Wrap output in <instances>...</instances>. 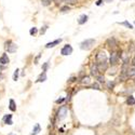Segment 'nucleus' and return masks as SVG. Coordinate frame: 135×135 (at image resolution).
Returning <instances> with one entry per match:
<instances>
[{"instance_id": "1", "label": "nucleus", "mask_w": 135, "mask_h": 135, "mask_svg": "<svg viewBox=\"0 0 135 135\" xmlns=\"http://www.w3.org/2000/svg\"><path fill=\"white\" fill-rule=\"evenodd\" d=\"M96 65L99 67L100 71H106L108 68V63H107V55L104 51H100L96 54Z\"/></svg>"}, {"instance_id": "2", "label": "nucleus", "mask_w": 135, "mask_h": 135, "mask_svg": "<svg viewBox=\"0 0 135 135\" xmlns=\"http://www.w3.org/2000/svg\"><path fill=\"white\" fill-rule=\"evenodd\" d=\"M119 53L116 52V51H112L111 54H110V59H109V64L111 65V66H116V65L118 64V62H119Z\"/></svg>"}, {"instance_id": "3", "label": "nucleus", "mask_w": 135, "mask_h": 135, "mask_svg": "<svg viewBox=\"0 0 135 135\" xmlns=\"http://www.w3.org/2000/svg\"><path fill=\"white\" fill-rule=\"evenodd\" d=\"M94 43H95V40L94 39H87L80 43V48L82 49V50H89V49L92 48Z\"/></svg>"}, {"instance_id": "4", "label": "nucleus", "mask_w": 135, "mask_h": 135, "mask_svg": "<svg viewBox=\"0 0 135 135\" xmlns=\"http://www.w3.org/2000/svg\"><path fill=\"white\" fill-rule=\"evenodd\" d=\"M5 48H6V50L9 52V53H14V52L16 51V49H17L16 44L12 42L11 40H9V41H7V42L5 43Z\"/></svg>"}, {"instance_id": "5", "label": "nucleus", "mask_w": 135, "mask_h": 135, "mask_svg": "<svg viewBox=\"0 0 135 135\" xmlns=\"http://www.w3.org/2000/svg\"><path fill=\"white\" fill-rule=\"evenodd\" d=\"M90 71H91V76L93 77H99L100 76V69L97 67L96 63H92L90 65Z\"/></svg>"}, {"instance_id": "6", "label": "nucleus", "mask_w": 135, "mask_h": 135, "mask_svg": "<svg viewBox=\"0 0 135 135\" xmlns=\"http://www.w3.org/2000/svg\"><path fill=\"white\" fill-rule=\"evenodd\" d=\"M106 44H107V47L110 48L111 50H114V49H117V47H118V41L116 38L111 37V38H109L107 41H106Z\"/></svg>"}, {"instance_id": "7", "label": "nucleus", "mask_w": 135, "mask_h": 135, "mask_svg": "<svg viewBox=\"0 0 135 135\" xmlns=\"http://www.w3.org/2000/svg\"><path fill=\"white\" fill-rule=\"evenodd\" d=\"M67 107H65V106H63V107H61L60 110H59V112H57V119L59 120H63L65 119V117H66V114H67Z\"/></svg>"}, {"instance_id": "8", "label": "nucleus", "mask_w": 135, "mask_h": 135, "mask_svg": "<svg viewBox=\"0 0 135 135\" xmlns=\"http://www.w3.org/2000/svg\"><path fill=\"white\" fill-rule=\"evenodd\" d=\"M72 53V47L70 46V44H66V46H64L63 49L61 50V54L62 55H69Z\"/></svg>"}, {"instance_id": "9", "label": "nucleus", "mask_w": 135, "mask_h": 135, "mask_svg": "<svg viewBox=\"0 0 135 135\" xmlns=\"http://www.w3.org/2000/svg\"><path fill=\"white\" fill-rule=\"evenodd\" d=\"M9 62H10V60H9V57H8V55L6 54V53H3V54L1 55V57H0V64L7 65V64H9Z\"/></svg>"}, {"instance_id": "10", "label": "nucleus", "mask_w": 135, "mask_h": 135, "mask_svg": "<svg viewBox=\"0 0 135 135\" xmlns=\"http://www.w3.org/2000/svg\"><path fill=\"white\" fill-rule=\"evenodd\" d=\"M61 41H62V39H56V40H54V41L47 43V44H46V48H47V49L54 48L55 46H57V44H60V42H61Z\"/></svg>"}, {"instance_id": "11", "label": "nucleus", "mask_w": 135, "mask_h": 135, "mask_svg": "<svg viewBox=\"0 0 135 135\" xmlns=\"http://www.w3.org/2000/svg\"><path fill=\"white\" fill-rule=\"evenodd\" d=\"M3 123L6 124H13V121H12V114H8V116H6L5 118H3Z\"/></svg>"}, {"instance_id": "12", "label": "nucleus", "mask_w": 135, "mask_h": 135, "mask_svg": "<svg viewBox=\"0 0 135 135\" xmlns=\"http://www.w3.org/2000/svg\"><path fill=\"white\" fill-rule=\"evenodd\" d=\"M87 21H88V15L82 14L78 20V24H79V25H83L84 23H87Z\"/></svg>"}, {"instance_id": "13", "label": "nucleus", "mask_w": 135, "mask_h": 135, "mask_svg": "<svg viewBox=\"0 0 135 135\" xmlns=\"http://www.w3.org/2000/svg\"><path fill=\"white\" fill-rule=\"evenodd\" d=\"M128 77L129 78H131V77H135V66H132V65L130 66V69L128 71Z\"/></svg>"}, {"instance_id": "14", "label": "nucleus", "mask_w": 135, "mask_h": 135, "mask_svg": "<svg viewBox=\"0 0 135 135\" xmlns=\"http://www.w3.org/2000/svg\"><path fill=\"white\" fill-rule=\"evenodd\" d=\"M9 108H10L11 111H15V110H16V105H15V102L13 100H10V102H9Z\"/></svg>"}, {"instance_id": "15", "label": "nucleus", "mask_w": 135, "mask_h": 135, "mask_svg": "<svg viewBox=\"0 0 135 135\" xmlns=\"http://www.w3.org/2000/svg\"><path fill=\"white\" fill-rule=\"evenodd\" d=\"M126 104H128L129 106H132V105L135 104V99H134L132 95H130L128 99H126Z\"/></svg>"}, {"instance_id": "16", "label": "nucleus", "mask_w": 135, "mask_h": 135, "mask_svg": "<svg viewBox=\"0 0 135 135\" xmlns=\"http://www.w3.org/2000/svg\"><path fill=\"white\" fill-rule=\"evenodd\" d=\"M39 132H40V125L37 123V124L34 126V130H32V132L30 133V135H37Z\"/></svg>"}, {"instance_id": "17", "label": "nucleus", "mask_w": 135, "mask_h": 135, "mask_svg": "<svg viewBox=\"0 0 135 135\" xmlns=\"http://www.w3.org/2000/svg\"><path fill=\"white\" fill-rule=\"evenodd\" d=\"M46 80H47V73H46V71H43L42 75L39 77L38 80H37V82H43V81H46Z\"/></svg>"}, {"instance_id": "18", "label": "nucleus", "mask_w": 135, "mask_h": 135, "mask_svg": "<svg viewBox=\"0 0 135 135\" xmlns=\"http://www.w3.org/2000/svg\"><path fill=\"white\" fill-rule=\"evenodd\" d=\"M82 84H89L90 82H91V80H90V77L89 76H85V77H83L82 79H81V81H80Z\"/></svg>"}, {"instance_id": "19", "label": "nucleus", "mask_w": 135, "mask_h": 135, "mask_svg": "<svg viewBox=\"0 0 135 135\" xmlns=\"http://www.w3.org/2000/svg\"><path fill=\"white\" fill-rule=\"evenodd\" d=\"M120 25H123V26H125V27H128L129 29H133V25L132 24H130L128 21H124V22H122V23H119Z\"/></svg>"}, {"instance_id": "20", "label": "nucleus", "mask_w": 135, "mask_h": 135, "mask_svg": "<svg viewBox=\"0 0 135 135\" xmlns=\"http://www.w3.org/2000/svg\"><path fill=\"white\" fill-rule=\"evenodd\" d=\"M63 2H65L66 5H70V6H73V5H76L77 2H78V0H63Z\"/></svg>"}, {"instance_id": "21", "label": "nucleus", "mask_w": 135, "mask_h": 135, "mask_svg": "<svg viewBox=\"0 0 135 135\" xmlns=\"http://www.w3.org/2000/svg\"><path fill=\"white\" fill-rule=\"evenodd\" d=\"M53 1H54V0H41V3H42V6L48 7V6H50Z\"/></svg>"}, {"instance_id": "22", "label": "nucleus", "mask_w": 135, "mask_h": 135, "mask_svg": "<svg viewBox=\"0 0 135 135\" xmlns=\"http://www.w3.org/2000/svg\"><path fill=\"white\" fill-rule=\"evenodd\" d=\"M96 79H97V81H99L100 83H104L105 82V77L104 76H99V77H96Z\"/></svg>"}, {"instance_id": "23", "label": "nucleus", "mask_w": 135, "mask_h": 135, "mask_svg": "<svg viewBox=\"0 0 135 135\" xmlns=\"http://www.w3.org/2000/svg\"><path fill=\"white\" fill-rule=\"evenodd\" d=\"M18 69H16V70L14 71V73H13V80L14 81H16V80H17L18 79Z\"/></svg>"}, {"instance_id": "24", "label": "nucleus", "mask_w": 135, "mask_h": 135, "mask_svg": "<svg viewBox=\"0 0 135 135\" xmlns=\"http://www.w3.org/2000/svg\"><path fill=\"white\" fill-rule=\"evenodd\" d=\"M68 11H69V7L68 6H65V7L61 8V12H63V13H65V12H68Z\"/></svg>"}, {"instance_id": "25", "label": "nucleus", "mask_w": 135, "mask_h": 135, "mask_svg": "<svg viewBox=\"0 0 135 135\" xmlns=\"http://www.w3.org/2000/svg\"><path fill=\"white\" fill-rule=\"evenodd\" d=\"M113 87H114V83H113V82H111V81H109V82L107 83V88H108L109 90H112V89H113Z\"/></svg>"}, {"instance_id": "26", "label": "nucleus", "mask_w": 135, "mask_h": 135, "mask_svg": "<svg viewBox=\"0 0 135 135\" xmlns=\"http://www.w3.org/2000/svg\"><path fill=\"white\" fill-rule=\"evenodd\" d=\"M37 31H38V30H37V28H36V27H32L31 29L29 30V34H30V35H36Z\"/></svg>"}, {"instance_id": "27", "label": "nucleus", "mask_w": 135, "mask_h": 135, "mask_svg": "<svg viewBox=\"0 0 135 135\" xmlns=\"http://www.w3.org/2000/svg\"><path fill=\"white\" fill-rule=\"evenodd\" d=\"M48 66H49V62H46L43 64V66H42V69H43V71H47V69H48Z\"/></svg>"}, {"instance_id": "28", "label": "nucleus", "mask_w": 135, "mask_h": 135, "mask_svg": "<svg viewBox=\"0 0 135 135\" xmlns=\"http://www.w3.org/2000/svg\"><path fill=\"white\" fill-rule=\"evenodd\" d=\"M47 29H48V26H43V27L41 28V30H40V34H41V35H43L44 32L47 31Z\"/></svg>"}, {"instance_id": "29", "label": "nucleus", "mask_w": 135, "mask_h": 135, "mask_svg": "<svg viewBox=\"0 0 135 135\" xmlns=\"http://www.w3.org/2000/svg\"><path fill=\"white\" fill-rule=\"evenodd\" d=\"M64 101H65V99H63V97H62V99H59V100H56V101H55V103H56V104H61V103H63Z\"/></svg>"}, {"instance_id": "30", "label": "nucleus", "mask_w": 135, "mask_h": 135, "mask_svg": "<svg viewBox=\"0 0 135 135\" xmlns=\"http://www.w3.org/2000/svg\"><path fill=\"white\" fill-rule=\"evenodd\" d=\"M92 87H93V89H95V90H100V85L97 84V83H94Z\"/></svg>"}, {"instance_id": "31", "label": "nucleus", "mask_w": 135, "mask_h": 135, "mask_svg": "<svg viewBox=\"0 0 135 135\" xmlns=\"http://www.w3.org/2000/svg\"><path fill=\"white\" fill-rule=\"evenodd\" d=\"M102 2H103V0H99V1L96 2V6H101V5H102Z\"/></svg>"}, {"instance_id": "32", "label": "nucleus", "mask_w": 135, "mask_h": 135, "mask_svg": "<svg viewBox=\"0 0 135 135\" xmlns=\"http://www.w3.org/2000/svg\"><path fill=\"white\" fill-rule=\"evenodd\" d=\"M2 78V73H0V79H1Z\"/></svg>"}, {"instance_id": "33", "label": "nucleus", "mask_w": 135, "mask_h": 135, "mask_svg": "<svg viewBox=\"0 0 135 135\" xmlns=\"http://www.w3.org/2000/svg\"><path fill=\"white\" fill-rule=\"evenodd\" d=\"M106 1H110V0H106Z\"/></svg>"}, {"instance_id": "34", "label": "nucleus", "mask_w": 135, "mask_h": 135, "mask_svg": "<svg viewBox=\"0 0 135 135\" xmlns=\"http://www.w3.org/2000/svg\"><path fill=\"white\" fill-rule=\"evenodd\" d=\"M133 60H135V55H134V59H133Z\"/></svg>"}, {"instance_id": "35", "label": "nucleus", "mask_w": 135, "mask_h": 135, "mask_svg": "<svg viewBox=\"0 0 135 135\" xmlns=\"http://www.w3.org/2000/svg\"><path fill=\"white\" fill-rule=\"evenodd\" d=\"M134 82H135V79H134Z\"/></svg>"}]
</instances>
